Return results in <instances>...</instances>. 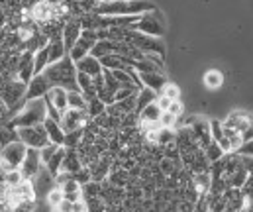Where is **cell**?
Segmentation results:
<instances>
[{
	"label": "cell",
	"instance_id": "cell-1",
	"mask_svg": "<svg viewBox=\"0 0 253 212\" xmlns=\"http://www.w3.org/2000/svg\"><path fill=\"white\" fill-rule=\"evenodd\" d=\"M45 79L49 81L51 86H61L67 92L71 90H79V85H77V67H75V61L65 55L61 61L53 63V65H47L43 71Z\"/></svg>",
	"mask_w": 253,
	"mask_h": 212
},
{
	"label": "cell",
	"instance_id": "cell-2",
	"mask_svg": "<svg viewBox=\"0 0 253 212\" xmlns=\"http://www.w3.org/2000/svg\"><path fill=\"white\" fill-rule=\"evenodd\" d=\"M47 118V106L43 98H36V100H26L24 108L12 118L14 128H28V126H38L43 124Z\"/></svg>",
	"mask_w": 253,
	"mask_h": 212
},
{
	"label": "cell",
	"instance_id": "cell-3",
	"mask_svg": "<svg viewBox=\"0 0 253 212\" xmlns=\"http://www.w3.org/2000/svg\"><path fill=\"white\" fill-rule=\"evenodd\" d=\"M122 42L133 45L141 53H153V55L165 57V43L161 42V38H149V36H143V34H139L135 30H126Z\"/></svg>",
	"mask_w": 253,
	"mask_h": 212
},
{
	"label": "cell",
	"instance_id": "cell-4",
	"mask_svg": "<svg viewBox=\"0 0 253 212\" xmlns=\"http://www.w3.org/2000/svg\"><path fill=\"white\" fill-rule=\"evenodd\" d=\"M18 140L22 141L26 147H34V149H42L49 143L47 132L43 128V124L38 126H28V128H16Z\"/></svg>",
	"mask_w": 253,
	"mask_h": 212
},
{
	"label": "cell",
	"instance_id": "cell-5",
	"mask_svg": "<svg viewBox=\"0 0 253 212\" xmlns=\"http://www.w3.org/2000/svg\"><path fill=\"white\" fill-rule=\"evenodd\" d=\"M135 32L143 34V36H149V38H163L165 34V26H163V18L155 12H147L139 18V22L135 24L133 28Z\"/></svg>",
	"mask_w": 253,
	"mask_h": 212
},
{
	"label": "cell",
	"instance_id": "cell-6",
	"mask_svg": "<svg viewBox=\"0 0 253 212\" xmlns=\"http://www.w3.org/2000/svg\"><path fill=\"white\" fill-rule=\"evenodd\" d=\"M96 42H98V38H96V32H94V30H83V32H81V38L77 40V43L71 47V51H69L67 55L77 63V61H81L83 57L90 55V49L94 47Z\"/></svg>",
	"mask_w": 253,
	"mask_h": 212
},
{
	"label": "cell",
	"instance_id": "cell-7",
	"mask_svg": "<svg viewBox=\"0 0 253 212\" xmlns=\"http://www.w3.org/2000/svg\"><path fill=\"white\" fill-rule=\"evenodd\" d=\"M88 122H90V118H88L86 110H73V108H67L63 114H61L59 126H61V130H63L65 134H69V132L83 130Z\"/></svg>",
	"mask_w": 253,
	"mask_h": 212
},
{
	"label": "cell",
	"instance_id": "cell-8",
	"mask_svg": "<svg viewBox=\"0 0 253 212\" xmlns=\"http://www.w3.org/2000/svg\"><path fill=\"white\" fill-rule=\"evenodd\" d=\"M26 96V85L20 83V81H10V83H4L2 86V92H0V100L6 104V108H14L16 104H20Z\"/></svg>",
	"mask_w": 253,
	"mask_h": 212
},
{
	"label": "cell",
	"instance_id": "cell-9",
	"mask_svg": "<svg viewBox=\"0 0 253 212\" xmlns=\"http://www.w3.org/2000/svg\"><path fill=\"white\" fill-rule=\"evenodd\" d=\"M42 167H43V165H42V159H40V149L28 147L26 157H24V161H22V165H20L22 177H24L26 181H32V179L40 173Z\"/></svg>",
	"mask_w": 253,
	"mask_h": 212
},
{
	"label": "cell",
	"instance_id": "cell-10",
	"mask_svg": "<svg viewBox=\"0 0 253 212\" xmlns=\"http://www.w3.org/2000/svg\"><path fill=\"white\" fill-rule=\"evenodd\" d=\"M49 88H51V85H49V81L45 79V75L42 73V75H34L32 77V81L26 85V100H36V98H43L47 92H49Z\"/></svg>",
	"mask_w": 253,
	"mask_h": 212
},
{
	"label": "cell",
	"instance_id": "cell-11",
	"mask_svg": "<svg viewBox=\"0 0 253 212\" xmlns=\"http://www.w3.org/2000/svg\"><path fill=\"white\" fill-rule=\"evenodd\" d=\"M81 32H83V28H81L79 18L71 16V18L65 22L63 30H61V40H63V45L67 53L71 51V47H73V45L77 43V40L81 38Z\"/></svg>",
	"mask_w": 253,
	"mask_h": 212
},
{
	"label": "cell",
	"instance_id": "cell-12",
	"mask_svg": "<svg viewBox=\"0 0 253 212\" xmlns=\"http://www.w3.org/2000/svg\"><path fill=\"white\" fill-rule=\"evenodd\" d=\"M26 151H28V147L20 140H16V141H12V143H8V145H4L2 157H4L14 169H20V165H22V161H24V157H26Z\"/></svg>",
	"mask_w": 253,
	"mask_h": 212
},
{
	"label": "cell",
	"instance_id": "cell-13",
	"mask_svg": "<svg viewBox=\"0 0 253 212\" xmlns=\"http://www.w3.org/2000/svg\"><path fill=\"white\" fill-rule=\"evenodd\" d=\"M34 77V53L30 51H24L20 55V61H18V67H16V81L28 85Z\"/></svg>",
	"mask_w": 253,
	"mask_h": 212
},
{
	"label": "cell",
	"instance_id": "cell-14",
	"mask_svg": "<svg viewBox=\"0 0 253 212\" xmlns=\"http://www.w3.org/2000/svg\"><path fill=\"white\" fill-rule=\"evenodd\" d=\"M210 183H212V177H210V171H204V173H194L190 177L189 187L196 193V197H206L210 193Z\"/></svg>",
	"mask_w": 253,
	"mask_h": 212
},
{
	"label": "cell",
	"instance_id": "cell-15",
	"mask_svg": "<svg viewBox=\"0 0 253 212\" xmlns=\"http://www.w3.org/2000/svg\"><path fill=\"white\" fill-rule=\"evenodd\" d=\"M139 75V81H141V86H147L151 90H155L157 94L161 92V88L165 86L167 79L163 73H137Z\"/></svg>",
	"mask_w": 253,
	"mask_h": 212
},
{
	"label": "cell",
	"instance_id": "cell-16",
	"mask_svg": "<svg viewBox=\"0 0 253 212\" xmlns=\"http://www.w3.org/2000/svg\"><path fill=\"white\" fill-rule=\"evenodd\" d=\"M75 67H77L79 73H84V75H88V77H98V75H102V65H100V61H98L96 57H92V55L83 57L81 61L75 63Z\"/></svg>",
	"mask_w": 253,
	"mask_h": 212
},
{
	"label": "cell",
	"instance_id": "cell-17",
	"mask_svg": "<svg viewBox=\"0 0 253 212\" xmlns=\"http://www.w3.org/2000/svg\"><path fill=\"white\" fill-rule=\"evenodd\" d=\"M43 98H45V102L53 104L61 114L69 108V106H67V90L61 88V86H51V88H49V92H47Z\"/></svg>",
	"mask_w": 253,
	"mask_h": 212
},
{
	"label": "cell",
	"instance_id": "cell-18",
	"mask_svg": "<svg viewBox=\"0 0 253 212\" xmlns=\"http://www.w3.org/2000/svg\"><path fill=\"white\" fill-rule=\"evenodd\" d=\"M43 128H45V132H47L49 143H55V145L63 147L65 132L61 130V126H59L57 122H53L51 118H45V122H43Z\"/></svg>",
	"mask_w": 253,
	"mask_h": 212
},
{
	"label": "cell",
	"instance_id": "cell-19",
	"mask_svg": "<svg viewBox=\"0 0 253 212\" xmlns=\"http://www.w3.org/2000/svg\"><path fill=\"white\" fill-rule=\"evenodd\" d=\"M81 159L77 155V149H67L65 147V157H63V165H61V171H67L71 175H75L79 169H81Z\"/></svg>",
	"mask_w": 253,
	"mask_h": 212
},
{
	"label": "cell",
	"instance_id": "cell-20",
	"mask_svg": "<svg viewBox=\"0 0 253 212\" xmlns=\"http://www.w3.org/2000/svg\"><path fill=\"white\" fill-rule=\"evenodd\" d=\"M155 98H157V92L151 90V88H147V86H143L141 90H137V94H135V112L139 114L147 104L155 102Z\"/></svg>",
	"mask_w": 253,
	"mask_h": 212
},
{
	"label": "cell",
	"instance_id": "cell-21",
	"mask_svg": "<svg viewBox=\"0 0 253 212\" xmlns=\"http://www.w3.org/2000/svg\"><path fill=\"white\" fill-rule=\"evenodd\" d=\"M47 53H49V65H53V63H57V61H61L65 55H67L65 45H63V40H51V42L47 43Z\"/></svg>",
	"mask_w": 253,
	"mask_h": 212
},
{
	"label": "cell",
	"instance_id": "cell-22",
	"mask_svg": "<svg viewBox=\"0 0 253 212\" xmlns=\"http://www.w3.org/2000/svg\"><path fill=\"white\" fill-rule=\"evenodd\" d=\"M202 81H204V86L216 90V88H220L224 85V75H222V71L218 69H208L204 73V79Z\"/></svg>",
	"mask_w": 253,
	"mask_h": 212
},
{
	"label": "cell",
	"instance_id": "cell-23",
	"mask_svg": "<svg viewBox=\"0 0 253 212\" xmlns=\"http://www.w3.org/2000/svg\"><path fill=\"white\" fill-rule=\"evenodd\" d=\"M47 65H49V53H47V45H45L43 49L34 53V75H42Z\"/></svg>",
	"mask_w": 253,
	"mask_h": 212
},
{
	"label": "cell",
	"instance_id": "cell-24",
	"mask_svg": "<svg viewBox=\"0 0 253 212\" xmlns=\"http://www.w3.org/2000/svg\"><path fill=\"white\" fill-rule=\"evenodd\" d=\"M159 116H161V110L155 102L147 104L141 112H139V122H147V124H153V122H159Z\"/></svg>",
	"mask_w": 253,
	"mask_h": 212
},
{
	"label": "cell",
	"instance_id": "cell-25",
	"mask_svg": "<svg viewBox=\"0 0 253 212\" xmlns=\"http://www.w3.org/2000/svg\"><path fill=\"white\" fill-rule=\"evenodd\" d=\"M86 114H88V118L90 120H94L96 116H100V114H104L106 112V104L100 100V98H90V100H86Z\"/></svg>",
	"mask_w": 253,
	"mask_h": 212
},
{
	"label": "cell",
	"instance_id": "cell-26",
	"mask_svg": "<svg viewBox=\"0 0 253 212\" xmlns=\"http://www.w3.org/2000/svg\"><path fill=\"white\" fill-rule=\"evenodd\" d=\"M67 106L73 108V110H84L86 108V100L83 96L81 90H71L67 92Z\"/></svg>",
	"mask_w": 253,
	"mask_h": 212
},
{
	"label": "cell",
	"instance_id": "cell-27",
	"mask_svg": "<svg viewBox=\"0 0 253 212\" xmlns=\"http://www.w3.org/2000/svg\"><path fill=\"white\" fill-rule=\"evenodd\" d=\"M63 157H65V147H59L57 149V153L47 161V165H45V169L49 171V175L51 177H55L59 171H61V165H63Z\"/></svg>",
	"mask_w": 253,
	"mask_h": 212
},
{
	"label": "cell",
	"instance_id": "cell-28",
	"mask_svg": "<svg viewBox=\"0 0 253 212\" xmlns=\"http://www.w3.org/2000/svg\"><path fill=\"white\" fill-rule=\"evenodd\" d=\"M202 151H204V155H206L208 163H216V161H220V159L226 155V153H224V149H222L216 141H210Z\"/></svg>",
	"mask_w": 253,
	"mask_h": 212
},
{
	"label": "cell",
	"instance_id": "cell-29",
	"mask_svg": "<svg viewBox=\"0 0 253 212\" xmlns=\"http://www.w3.org/2000/svg\"><path fill=\"white\" fill-rule=\"evenodd\" d=\"M98 61H100L102 69H108V71L124 69V67H126V65H124V59H122L120 55H104V57H100Z\"/></svg>",
	"mask_w": 253,
	"mask_h": 212
},
{
	"label": "cell",
	"instance_id": "cell-30",
	"mask_svg": "<svg viewBox=\"0 0 253 212\" xmlns=\"http://www.w3.org/2000/svg\"><path fill=\"white\" fill-rule=\"evenodd\" d=\"M26 179L22 177V171L20 169H10V171H6L4 173V185L6 187H10V189H14V187H18V185H22Z\"/></svg>",
	"mask_w": 253,
	"mask_h": 212
},
{
	"label": "cell",
	"instance_id": "cell-31",
	"mask_svg": "<svg viewBox=\"0 0 253 212\" xmlns=\"http://www.w3.org/2000/svg\"><path fill=\"white\" fill-rule=\"evenodd\" d=\"M159 94L165 96V98H169V100H179L181 98V88L175 83H165V86L161 88Z\"/></svg>",
	"mask_w": 253,
	"mask_h": 212
},
{
	"label": "cell",
	"instance_id": "cell-32",
	"mask_svg": "<svg viewBox=\"0 0 253 212\" xmlns=\"http://www.w3.org/2000/svg\"><path fill=\"white\" fill-rule=\"evenodd\" d=\"M171 141H175V130H171V128H159L157 130V145L163 147Z\"/></svg>",
	"mask_w": 253,
	"mask_h": 212
},
{
	"label": "cell",
	"instance_id": "cell-33",
	"mask_svg": "<svg viewBox=\"0 0 253 212\" xmlns=\"http://www.w3.org/2000/svg\"><path fill=\"white\" fill-rule=\"evenodd\" d=\"M57 149H59V145H55V143H47L45 147L40 149V159H42V165H43V167H45L47 161L57 153Z\"/></svg>",
	"mask_w": 253,
	"mask_h": 212
},
{
	"label": "cell",
	"instance_id": "cell-34",
	"mask_svg": "<svg viewBox=\"0 0 253 212\" xmlns=\"http://www.w3.org/2000/svg\"><path fill=\"white\" fill-rule=\"evenodd\" d=\"M61 201H63V191H61L59 187H53V189L47 193V203H49L53 209H57V207L61 205Z\"/></svg>",
	"mask_w": 253,
	"mask_h": 212
},
{
	"label": "cell",
	"instance_id": "cell-35",
	"mask_svg": "<svg viewBox=\"0 0 253 212\" xmlns=\"http://www.w3.org/2000/svg\"><path fill=\"white\" fill-rule=\"evenodd\" d=\"M177 122H179V118H175V116L169 114V112H161V116H159V126H161V128H171V130H175Z\"/></svg>",
	"mask_w": 253,
	"mask_h": 212
},
{
	"label": "cell",
	"instance_id": "cell-36",
	"mask_svg": "<svg viewBox=\"0 0 253 212\" xmlns=\"http://www.w3.org/2000/svg\"><path fill=\"white\" fill-rule=\"evenodd\" d=\"M73 179L83 187V185H86V183H90L92 181V177H90V169H86V167H81L75 175H73Z\"/></svg>",
	"mask_w": 253,
	"mask_h": 212
},
{
	"label": "cell",
	"instance_id": "cell-37",
	"mask_svg": "<svg viewBox=\"0 0 253 212\" xmlns=\"http://www.w3.org/2000/svg\"><path fill=\"white\" fill-rule=\"evenodd\" d=\"M167 112H169V114H173L175 118H181V116H183V112H185V106H183V102H181V100H171V104H169Z\"/></svg>",
	"mask_w": 253,
	"mask_h": 212
},
{
	"label": "cell",
	"instance_id": "cell-38",
	"mask_svg": "<svg viewBox=\"0 0 253 212\" xmlns=\"http://www.w3.org/2000/svg\"><path fill=\"white\" fill-rule=\"evenodd\" d=\"M59 189L63 191V195H67V193H79V191H81V185H79L75 179H69V181L63 183Z\"/></svg>",
	"mask_w": 253,
	"mask_h": 212
},
{
	"label": "cell",
	"instance_id": "cell-39",
	"mask_svg": "<svg viewBox=\"0 0 253 212\" xmlns=\"http://www.w3.org/2000/svg\"><path fill=\"white\" fill-rule=\"evenodd\" d=\"M236 153H238V155H250V157H253V140L244 141Z\"/></svg>",
	"mask_w": 253,
	"mask_h": 212
},
{
	"label": "cell",
	"instance_id": "cell-40",
	"mask_svg": "<svg viewBox=\"0 0 253 212\" xmlns=\"http://www.w3.org/2000/svg\"><path fill=\"white\" fill-rule=\"evenodd\" d=\"M57 211L59 212H73V203H69V201H61V205L57 207Z\"/></svg>",
	"mask_w": 253,
	"mask_h": 212
},
{
	"label": "cell",
	"instance_id": "cell-41",
	"mask_svg": "<svg viewBox=\"0 0 253 212\" xmlns=\"http://www.w3.org/2000/svg\"><path fill=\"white\" fill-rule=\"evenodd\" d=\"M53 212H59V211H57V209H55V211H53Z\"/></svg>",
	"mask_w": 253,
	"mask_h": 212
}]
</instances>
